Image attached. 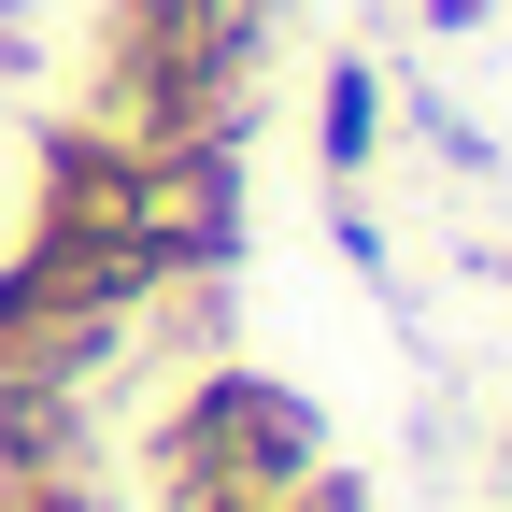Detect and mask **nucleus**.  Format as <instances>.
I'll list each match as a JSON object with an SVG mask.
<instances>
[{"mask_svg":"<svg viewBox=\"0 0 512 512\" xmlns=\"http://www.w3.org/2000/svg\"><path fill=\"white\" fill-rule=\"evenodd\" d=\"M157 470H171L185 512H214V498H285V484H313V413L285 399V384H256V370H214V384L171 399Z\"/></svg>","mask_w":512,"mask_h":512,"instance_id":"f257e3e1","label":"nucleus"},{"mask_svg":"<svg viewBox=\"0 0 512 512\" xmlns=\"http://www.w3.org/2000/svg\"><path fill=\"white\" fill-rule=\"evenodd\" d=\"M370 128H384V86L342 57V72H328V171H370Z\"/></svg>","mask_w":512,"mask_h":512,"instance_id":"f03ea898","label":"nucleus"}]
</instances>
